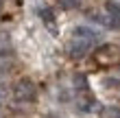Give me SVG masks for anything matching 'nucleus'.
Returning a JSON list of instances; mask_svg holds the SVG:
<instances>
[{
    "label": "nucleus",
    "mask_w": 120,
    "mask_h": 118,
    "mask_svg": "<svg viewBox=\"0 0 120 118\" xmlns=\"http://www.w3.org/2000/svg\"><path fill=\"white\" fill-rule=\"evenodd\" d=\"M35 96H37V88L35 83L29 79H20L15 85H13V99L18 103H33Z\"/></svg>",
    "instance_id": "f257e3e1"
},
{
    "label": "nucleus",
    "mask_w": 120,
    "mask_h": 118,
    "mask_svg": "<svg viewBox=\"0 0 120 118\" xmlns=\"http://www.w3.org/2000/svg\"><path fill=\"white\" fill-rule=\"evenodd\" d=\"M90 48H92V42H85V39H81V37H74L72 42H70V46H68V53L72 55V57H83V55L90 53Z\"/></svg>",
    "instance_id": "f03ea898"
},
{
    "label": "nucleus",
    "mask_w": 120,
    "mask_h": 118,
    "mask_svg": "<svg viewBox=\"0 0 120 118\" xmlns=\"http://www.w3.org/2000/svg\"><path fill=\"white\" fill-rule=\"evenodd\" d=\"M72 35H74V37H81V39H85V42H92V44H94V42L98 39V33H96L94 29H87V26H76Z\"/></svg>",
    "instance_id": "7ed1b4c3"
},
{
    "label": "nucleus",
    "mask_w": 120,
    "mask_h": 118,
    "mask_svg": "<svg viewBox=\"0 0 120 118\" xmlns=\"http://www.w3.org/2000/svg\"><path fill=\"white\" fill-rule=\"evenodd\" d=\"M59 4L63 7V9H74V7L81 4V0H59Z\"/></svg>",
    "instance_id": "20e7f679"
},
{
    "label": "nucleus",
    "mask_w": 120,
    "mask_h": 118,
    "mask_svg": "<svg viewBox=\"0 0 120 118\" xmlns=\"http://www.w3.org/2000/svg\"><path fill=\"white\" fill-rule=\"evenodd\" d=\"M107 114H109V118H120V109L118 107H109Z\"/></svg>",
    "instance_id": "39448f33"
},
{
    "label": "nucleus",
    "mask_w": 120,
    "mask_h": 118,
    "mask_svg": "<svg viewBox=\"0 0 120 118\" xmlns=\"http://www.w3.org/2000/svg\"><path fill=\"white\" fill-rule=\"evenodd\" d=\"M4 99H7V92H4V88L0 85V109H2V105H4Z\"/></svg>",
    "instance_id": "423d86ee"
},
{
    "label": "nucleus",
    "mask_w": 120,
    "mask_h": 118,
    "mask_svg": "<svg viewBox=\"0 0 120 118\" xmlns=\"http://www.w3.org/2000/svg\"><path fill=\"white\" fill-rule=\"evenodd\" d=\"M46 118H59V116H52V114H50V116H46Z\"/></svg>",
    "instance_id": "0eeeda50"
}]
</instances>
